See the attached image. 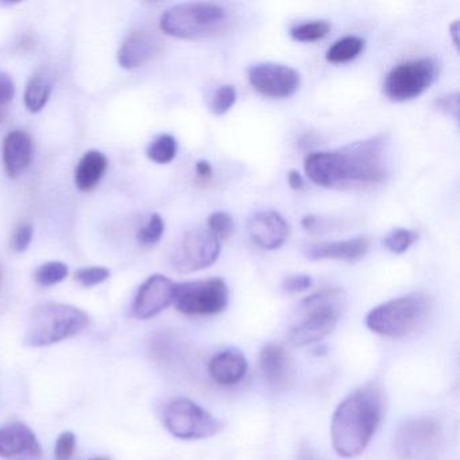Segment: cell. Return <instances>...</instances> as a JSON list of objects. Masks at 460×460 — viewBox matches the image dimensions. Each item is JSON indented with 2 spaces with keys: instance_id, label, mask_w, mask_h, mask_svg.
<instances>
[{
  "instance_id": "9a60e30c",
  "label": "cell",
  "mask_w": 460,
  "mask_h": 460,
  "mask_svg": "<svg viewBox=\"0 0 460 460\" xmlns=\"http://www.w3.org/2000/svg\"><path fill=\"white\" fill-rule=\"evenodd\" d=\"M28 456L41 457V446L36 433L23 422H10L0 427V457Z\"/></svg>"
},
{
  "instance_id": "d4e9b609",
  "label": "cell",
  "mask_w": 460,
  "mask_h": 460,
  "mask_svg": "<svg viewBox=\"0 0 460 460\" xmlns=\"http://www.w3.org/2000/svg\"><path fill=\"white\" fill-rule=\"evenodd\" d=\"M330 31L331 23L328 21H306L293 26L289 34L297 42H316L327 37Z\"/></svg>"
},
{
  "instance_id": "ab89813d",
  "label": "cell",
  "mask_w": 460,
  "mask_h": 460,
  "mask_svg": "<svg viewBox=\"0 0 460 460\" xmlns=\"http://www.w3.org/2000/svg\"><path fill=\"white\" fill-rule=\"evenodd\" d=\"M449 31H451L452 34V41H454L455 47L457 48V31H459V22H457V21H455V22L449 26Z\"/></svg>"
},
{
  "instance_id": "ffe728a7",
  "label": "cell",
  "mask_w": 460,
  "mask_h": 460,
  "mask_svg": "<svg viewBox=\"0 0 460 460\" xmlns=\"http://www.w3.org/2000/svg\"><path fill=\"white\" fill-rule=\"evenodd\" d=\"M247 371V360L239 349H228L212 358L208 373L217 384L231 386L238 384Z\"/></svg>"
},
{
  "instance_id": "60d3db41",
  "label": "cell",
  "mask_w": 460,
  "mask_h": 460,
  "mask_svg": "<svg viewBox=\"0 0 460 460\" xmlns=\"http://www.w3.org/2000/svg\"><path fill=\"white\" fill-rule=\"evenodd\" d=\"M4 114H6V111L0 110V123L4 122Z\"/></svg>"
},
{
  "instance_id": "603a6c76",
  "label": "cell",
  "mask_w": 460,
  "mask_h": 460,
  "mask_svg": "<svg viewBox=\"0 0 460 460\" xmlns=\"http://www.w3.org/2000/svg\"><path fill=\"white\" fill-rule=\"evenodd\" d=\"M365 49V41L359 37L349 36L333 42L325 53L328 63L344 64L354 60Z\"/></svg>"
},
{
  "instance_id": "83f0119b",
  "label": "cell",
  "mask_w": 460,
  "mask_h": 460,
  "mask_svg": "<svg viewBox=\"0 0 460 460\" xmlns=\"http://www.w3.org/2000/svg\"><path fill=\"white\" fill-rule=\"evenodd\" d=\"M164 231H165V223L160 214H152L147 222L139 228L138 238L142 246H153L158 243L163 238Z\"/></svg>"
},
{
  "instance_id": "44dd1931",
  "label": "cell",
  "mask_w": 460,
  "mask_h": 460,
  "mask_svg": "<svg viewBox=\"0 0 460 460\" xmlns=\"http://www.w3.org/2000/svg\"><path fill=\"white\" fill-rule=\"evenodd\" d=\"M106 155L99 150H90L83 155L75 172V184L82 192H90L98 187L107 171Z\"/></svg>"
},
{
  "instance_id": "1f68e13d",
  "label": "cell",
  "mask_w": 460,
  "mask_h": 460,
  "mask_svg": "<svg viewBox=\"0 0 460 460\" xmlns=\"http://www.w3.org/2000/svg\"><path fill=\"white\" fill-rule=\"evenodd\" d=\"M33 226L31 223H21L13 234L12 249L17 252H26L33 241Z\"/></svg>"
},
{
  "instance_id": "cb8c5ba5",
  "label": "cell",
  "mask_w": 460,
  "mask_h": 460,
  "mask_svg": "<svg viewBox=\"0 0 460 460\" xmlns=\"http://www.w3.org/2000/svg\"><path fill=\"white\" fill-rule=\"evenodd\" d=\"M147 157L155 164L172 163L177 155V141L173 136L161 134L157 138L153 139L152 144L146 149Z\"/></svg>"
},
{
  "instance_id": "30bf717a",
  "label": "cell",
  "mask_w": 460,
  "mask_h": 460,
  "mask_svg": "<svg viewBox=\"0 0 460 460\" xmlns=\"http://www.w3.org/2000/svg\"><path fill=\"white\" fill-rule=\"evenodd\" d=\"M220 241L208 230L188 231L171 254L172 268L182 274L195 273L217 262Z\"/></svg>"
},
{
  "instance_id": "7a4b0ae2",
  "label": "cell",
  "mask_w": 460,
  "mask_h": 460,
  "mask_svg": "<svg viewBox=\"0 0 460 460\" xmlns=\"http://www.w3.org/2000/svg\"><path fill=\"white\" fill-rule=\"evenodd\" d=\"M384 411V392L376 384L355 390L341 402L331 424V438L339 456H359L376 433Z\"/></svg>"
},
{
  "instance_id": "d6a6232c",
  "label": "cell",
  "mask_w": 460,
  "mask_h": 460,
  "mask_svg": "<svg viewBox=\"0 0 460 460\" xmlns=\"http://www.w3.org/2000/svg\"><path fill=\"white\" fill-rule=\"evenodd\" d=\"M76 449V436L74 432H63L56 441L55 459L71 460Z\"/></svg>"
},
{
  "instance_id": "e0dca14e",
  "label": "cell",
  "mask_w": 460,
  "mask_h": 460,
  "mask_svg": "<svg viewBox=\"0 0 460 460\" xmlns=\"http://www.w3.org/2000/svg\"><path fill=\"white\" fill-rule=\"evenodd\" d=\"M261 368L266 382L276 390L285 389L292 381V359L287 349L279 344L270 343L262 349Z\"/></svg>"
},
{
  "instance_id": "6da1fadb",
  "label": "cell",
  "mask_w": 460,
  "mask_h": 460,
  "mask_svg": "<svg viewBox=\"0 0 460 460\" xmlns=\"http://www.w3.org/2000/svg\"><path fill=\"white\" fill-rule=\"evenodd\" d=\"M304 168L314 184L327 190H362L381 184L389 174L386 137H371L332 152L312 153L306 155Z\"/></svg>"
},
{
  "instance_id": "4fadbf2b",
  "label": "cell",
  "mask_w": 460,
  "mask_h": 460,
  "mask_svg": "<svg viewBox=\"0 0 460 460\" xmlns=\"http://www.w3.org/2000/svg\"><path fill=\"white\" fill-rule=\"evenodd\" d=\"M176 284L168 277L155 274L149 277L134 298L131 314L138 320L152 319L168 308L174 298Z\"/></svg>"
},
{
  "instance_id": "484cf974",
  "label": "cell",
  "mask_w": 460,
  "mask_h": 460,
  "mask_svg": "<svg viewBox=\"0 0 460 460\" xmlns=\"http://www.w3.org/2000/svg\"><path fill=\"white\" fill-rule=\"evenodd\" d=\"M419 235L408 228H393L384 238V246L393 254H403L416 243Z\"/></svg>"
},
{
  "instance_id": "7c38bea8",
  "label": "cell",
  "mask_w": 460,
  "mask_h": 460,
  "mask_svg": "<svg viewBox=\"0 0 460 460\" xmlns=\"http://www.w3.org/2000/svg\"><path fill=\"white\" fill-rule=\"evenodd\" d=\"M440 441V428L429 419L406 421L398 428L394 451L401 460H419L429 454Z\"/></svg>"
},
{
  "instance_id": "836d02e7",
  "label": "cell",
  "mask_w": 460,
  "mask_h": 460,
  "mask_svg": "<svg viewBox=\"0 0 460 460\" xmlns=\"http://www.w3.org/2000/svg\"><path fill=\"white\" fill-rule=\"evenodd\" d=\"M433 106L438 111L443 112L447 117L457 119L459 114V93H449V95L440 96L433 102Z\"/></svg>"
},
{
  "instance_id": "d590c367",
  "label": "cell",
  "mask_w": 460,
  "mask_h": 460,
  "mask_svg": "<svg viewBox=\"0 0 460 460\" xmlns=\"http://www.w3.org/2000/svg\"><path fill=\"white\" fill-rule=\"evenodd\" d=\"M15 87L9 75L0 72V110L6 111L10 102L14 98Z\"/></svg>"
},
{
  "instance_id": "5b68a950",
  "label": "cell",
  "mask_w": 460,
  "mask_h": 460,
  "mask_svg": "<svg viewBox=\"0 0 460 460\" xmlns=\"http://www.w3.org/2000/svg\"><path fill=\"white\" fill-rule=\"evenodd\" d=\"M90 317L82 309L68 304L47 303L37 305L29 316L26 346L40 349L74 338L85 330Z\"/></svg>"
},
{
  "instance_id": "8d00e7d4",
  "label": "cell",
  "mask_w": 460,
  "mask_h": 460,
  "mask_svg": "<svg viewBox=\"0 0 460 460\" xmlns=\"http://www.w3.org/2000/svg\"><path fill=\"white\" fill-rule=\"evenodd\" d=\"M288 182H289V187L295 190H301L305 188V181H304L303 176L296 169L288 172Z\"/></svg>"
},
{
  "instance_id": "52a82bcc",
  "label": "cell",
  "mask_w": 460,
  "mask_h": 460,
  "mask_svg": "<svg viewBox=\"0 0 460 460\" xmlns=\"http://www.w3.org/2000/svg\"><path fill=\"white\" fill-rule=\"evenodd\" d=\"M230 300L227 284L220 279L176 285L173 303L181 314L209 316L225 311Z\"/></svg>"
},
{
  "instance_id": "e575fe53",
  "label": "cell",
  "mask_w": 460,
  "mask_h": 460,
  "mask_svg": "<svg viewBox=\"0 0 460 460\" xmlns=\"http://www.w3.org/2000/svg\"><path fill=\"white\" fill-rule=\"evenodd\" d=\"M312 287V279L305 274H295L289 276L282 282V289L288 295H297V293L305 292Z\"/></svg>"
},
{
  "instance_id": "b9f144b4",
  "label": "cell",
  "mask_w": 460,
  "mask_h": 460,
  "mask_svg": "<svg viewBox=\"0 0 460 460\" xmlns=\"http://www.w3.org/2000/svg\"><path fill=\"white\" fill-rule=\"evenodd\" d=\"M91 460H110V459H109V457L101 456V457H93V459H91Z\"/></svg>"
},
{
  "instance_id": "9c48e42d",
  "label": "cell",
  "mask_w": 460,
  "mask_h": 460,
  "mask_svg": "<svg viewBox=\"0 0 460 460\" xmlns=\"http://www.w3.org/2000/svg\"><path fill=\"white\" fill-rule=\"evenodd\" d=\"M166 428L174 438L199 440L211 438L220 429V422L206 409L188 398H177L164 413Z\"/></svg>"
},
{
  "instance_id": "2e32d148",
  "label": "cell",
  "mask_w": 460,
  "mask_h": 460,
  "mask_svg": "<svg viewBox=\"0 0 460 460\" xmlns=\"http://www.w3.org/2000/svg\"><path fill=\"white\" fill-rule=\"evenodd\" d=\"M370 249V241L366 236L346 239V241L320 242L309 244L305 257L311 261H357L365 257Z\"/></svg>"
},
{
  "instance_id": "ba28073f",
  "label": "cell",
  "mask_w": 460,
  "mask_h": 460,
  "mask_svg": "<svg viewBox=\"0 0 460 460\" xmlns=\"http://www.w3.org/2000/svg\"><path fill=\"white\" fill-rule=\"evenodd\" d=\"M438 77V66L430 58L398 64L387 74L384 83L386 98L397 103L421 96Z\"/></svg>"
},
{
  "instance_id": "8992f818",
  "label": "cell",
  "mask_w": 460,
  "mask_h": 460,
  "mask_svg": "<svg viewBox=\"0 0 460 460\" xmlns=\"http://www.w3.org/2000/svg\"><path fill=\"white\" fill-rule=\"evenodd\" d=\"M432 298L424 293H411L393 298L368 312V330L386 338H405L419 330L432 312Z\"/></svg>"
},
{
  "instance_id": "74e56055",
  "label": "cell",
  "mask_w": 460,
  "mask_h": 460,
  "mask_svg": "<svg viewBox=\"0 0 460 460\" xmlns=\"http://www.w3.org/2000/svg\"><path fill=\"white\" fill-rule=\"evenodd\" d=\"M196 176L200 181H208L212 177V166L207 161H199L196 164Z\"/></svg>"
},
{
  "instance_id": "277c9868",
  "label": "cell",
  "mask_w": 460,
  "mask_h": 460,
  "mask_svg": "<svg viewBox=\"0 0 460 460\" xmlns=\"http://www.w3.org/2000/svg\"><path fill=\"white\" fill-rule=\"evenodd\" d=\"M230 23L225 7L209 2H190L171 7L161 17V31L180 40H203L220 36Z\"/></svg>"
},
{
  "instance_id": "f546056e",
  "label": "cell",
  "mask_w": 460,
  "mask_h": 460,
  "mask_svg": "<svg viewBox=\"0 0 460 460\" xmlns=\"http://www.w3.org/2000/svg\"><path fill=\"white\" fill-rule=\"evenodd\" d=\"M207 225H208L209 233L219 241L230 238L231 234L234 233V220L227 212L217 211L209 215Z\"/></svg>"
},
{
  "instance_id": "7402d4cb",
  "label": "cell",
  "mask_w": 460,
  "mask_h": 460,
  "mask_svg": "<svg viewBox=\"0 0 460 460\" xmlns=\"http://www.w3.org/2000/svg\"><path fill=\"white\" fill-rule=\"evenodd\" d=\"M52 82L44 75L31 77L25 91V104L29 111H42L52 95Z\"/></svg>"
},
{
  "instance_id": "f35d334b",
  "label": "cell",
  "mask_w": 460,
  "mask_h": 460,
  "mask_svg": "<svg viewBox=\"0 0 460 460\" xmlns=\"http://www.w3.org/2000/svg\"><path fill=\"white\" fill-rule=\"evenodd\" d=\"M296 460H322V457L317 456L316 452L309 447H303L298 452L297 459Z\"/></svg>"
},
{
  "instance_id": "d6986e66",
  "label": "cell",
  "mask_w": 460,
  "mask_h": 460,
  "mask_svg": "<svg viewBox=\"0 0 460 460\" xmlns=\"http://www.w3.org/2000/svg\"><path fill=\"white\" fill-rule=\"evenodd\" d=\"M33 158V141L26 131H12L4 142V161L7 174L20 177L31 165Z\"/></svg>"
},
{
  "instance_id": "ac0fdd59",
  "label": "cell",
  "mask_w": 460,
  "mask_h": 460,
  "mask_svg": "<svg viewBox=\"0 0 460 460\" xmlns=\"http://www.w3.org/2000/svg\"><path fill=\"white\" fill-rule=\"evenodd\" d=\"M157 50V39L146 31L128 34L118 52V63L122 68L136 69L144 66Z\"/></svg>"
},
{
  "instance_id": "3957f363",
  "label": "cell",
  "mask_w": 460,
  "mask_h": 460,
  "mask_svg": "<svg viewBox=\"0 0 460 460\" xmlns=\"http://www.w3.org/2000/svg\"><path fill=\"white\" fill-rule=\"evenodd\" d=\"M347 305V296L341 288H325L298 304L288 331L290 344L308 346L332 332Z\"/></svg>"
},
{
  "instance_id": "4dcf8cb0",
  "label": "cell",
  "mask_w": 460,
  "mask_h": 460,
  "mask_svg": "<svg viewBox=\"0 0 460 460\" xmlns=\"http://www.w3.org/2000/svg\"><path fill=\"white\" fill-rule=\"evenodd\" d=\"M75 279L80 285L85 288L96 287L103 284L110 279V270L103 266H93V268H83L75 273Z\"/></svg>"
},
{
  "instance_id": "5bb4252c",
  "label": "cell",
  "mask_w": 460,
  "mask_h": 460,
  "mask_svg": "<svg viewBox=\"0 0 460 460\" xmlns=\"http://www.w3.org/2000/svg\"><path fill=\"white\" fill-rule=\"evenodd\" d=\"M247 234L260 249L277 250L287 242L289 226L279 212L260 211L247 222Z\"/></svg>"
},
{
  "instance_id": "8fae6325",
  "label": "cell",
  "mask_w": 460,
  "mask_h": 460,
  "mask_svg": "<svg viewBox=\"0 0 460 460\" xmlns=\"http://www.w3.org/2000/svg\"><path fill=\"white\" fill-rule=\"evenodd\" d=\"M249 82L261 95L287 99L300 88L301 76L292 66L277 63H258L250 66Z\"/></svg>"
},
{
  "instance_id": "4316f807",
  "label": "cell",
  "mask_w": 460,
  "mask_h": 460,
  "mask_svg": "<svg viewBox=\"0 0 460 460\" xmlns=\"http://www.w3.org/2000/svg\"><path fill=\"white\" fill-rule=\"evenodd\" d=\"M68 276V266L63 262H47L40 266L34 274V279L37 284L41 287H53V285L60 284Z\"/></svg>"
},
{
  "instance_id": "f1b7e54d",
  "label": "cell",
  "mask_w": 460,
  "mask_h": 460,
  "mask_svg": "<svg viewBox=\"0 0 460 460\" xmlns=\"http://www.w3.org/2000/svg\"><path fill=\"white\" fill-rule=\"evenodd\" d=\"M236 98H238V93H236L234 85L226 84L217 88L214 96H212V114L217 115V117L227 114L233 109L234 104L236 103Z\"/></svg>"
}]
</instances>
